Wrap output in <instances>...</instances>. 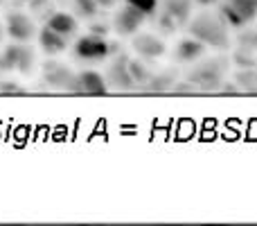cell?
Returning a JSON list of instances; mask_svg holds the SVG:
<instances>
[{"instance_id": "4fadbf2b", "label": "cell", "mask_w": 257, "mask_h": 226, "mask_svg": "<svg viewBox=\"0 0 257 226\" xmlns=\"http://www.w3.org/2000/svg\"><path fill=\"white\" fill-rule=\"evenodd\" d=\"M39 45L45 54H52L54 57V54H61L63 50H66L68 39H63L61 34H57L54 30H50V27L45 25L43 30L39 32Z\"/></svg>"}, {"instance_id": "d6986e66", "label": "cell", "mask_w": 257, "mask_h": 226, "mask_svg": "<svg viewBox=\"0 0 257 226\" xmlns=\"http://www.w3.org/2000/svg\"><path fill=\"white\" fill-rule=\"evenodd\" d=\"M194 3H199V5H203V7H208V5H217L219 0H194Z\"/></svg>"}, {"instance_id": "6da1fadb", "label": "cell", "mask_w": 257, "mask_h": 226, "mask_svg": "<svg viewBox=\"0 0 257 226\" xmlns=\"http://www.w3.org/2000/svg\"><path fill=\"white\" fill-rule=\"evenodd\" d=\"M187 32L190 36L203 41L208 48L223 50L230 45V36H228V23L221 18V14L214 12H201L187 23Z\"/></svg>"}, {"instance_id": "ffe728a7", "label": "cell", "mask_w": 257, "mask_h": 226, "mask_svg": "<svg viewBox=\"0 0 257 226\" xmlns=\"http://www.w3.org/2000/svg\"><path fill=\"white\" fill-rule=\"evenodd\" d=\"M18 3H34V0H18Z\"/></svg>"}, {"instance_id": "44dd1931", "label": "cell", "mask_w": 257, "mask_h": 226, "mask_svg": "<svg viewBox=\"0 0 257 226\" xmlns=\"http://www.w3.org/2000/svg\"><path fill=\"white\" fill-rule=\"evenodd\" d=\"M0 39H3V25H0Z\"/></svg>"}, {"instance_id": "e0dca14e", "label": "cell", "mask_w": 257, "mask_h": 226, "mask_svg": "<svg viewBox=\"0 0 257 226\" xmlns=\"http://www.w3.org/2000/svg\"><path fill=\"white\" fill-rule=\"evenodd\" d=\"M128 70H131V77H133V84H140V82H147L151 77V72L147 70L145 63L136 61V59H128Z\"/></svg>"}, {"instance_id": "9c48e42d", "label": "cell", "mask_w": 257, "mask_h": 226, "mask_svg": "<svg viewBox=\"0 0 257 226\" xmlns=\"http://www.w3.org/2000/svg\"><path fill=\"white\" fill-rule=\"evenodd\" d=\"M208 52V45L203 41L194 39V36H185L176 43L174 48V61L178 63H194L199 59H203V54Z\"/></svg>"}, {"instance_id": "277c9868", "label": "cell", "mask_w": 257, "mask_h": 226, "mask_svg": "<svg viewBox=\"0 0 257 226\" xmlns=\"http://www.w3.org/2000/svg\"><path fill=\"white\" fill-rule=\"evenodd\" d=\"M68 91L70 93H79V95H106L108 82L95 70H81L72 77Z\"/></svg>"}, {"instance_id": "7c38bea8", "label": "cell", "mask_w": 257, "mask_h": 226, "mask_svg": "<svg viewBox=\"0 0 257 226\" xmlns=\"http://www.w3.org/2000/svg\"><path fill=\"white\" fill-rule=\"evenodd\" d=\"M45 25H48L50 30H54L57 34H61L63 39H70V36L77 34V18L72 16V14H66V12L50 14V18H48Z\"/></svg>"}, {"instance_id": "9a60e30c", "label": "cell", "mask_w": 257, "mask_h": 226, "mask_svg": "<svg viewBox=\"0 0 257 226\" xmlns=\"http://www.w3.org/2000/svg\"><path fill=\"white\" fill-rule=\"evenodd\" d=\"M72 9H75V16L90 21V18L97 16L99 5L97 0H72Z\"/></svg>"}, {"instance_id": "8992f818", "label": "cell", "mask_w": 257, "mask_h": 226, "mask_svg": "<svg viewBox=\"0 0 257 226\" xmlns=\"http://www.w3.org/2000/svg\"><path fill=\"white\" fill-rule=\"evenodd\" d=\"M131 48L136 54H140L142 59H158L167 52V45L160 36L156 34H149V32H140V34H133V41H131Z\"/></svg>"}, {"instance_id": "2e32d148", "label": "cell", "mask_w": 257, "mask_h": 226, "mask_svg": "<svg viewBox=\"0 0 257 226\" xmlns=\"http://www.w3.org/2000/svg\"><path fill=\"white\" fill-rule=\"evenodd\" d=\"M126 5H131V7H136L138 12H142L147 18L154 16L156 12H158L160 7V0H124Z\"/></svg>"}, {"instance_id": "7a4b0ae2", "label": "cell", "mask_w": 257, "mask_h": 226, "mask_svg": "<svg viewBox=\"0 0 257 226\" xmlns=\"http://www.w3.org/2000/svg\"><path fill=\"white\" fill-rule=\"evenodd\" d=\"M72 52L79 61H104L113 52V45L104 39V34H84L75 41Z\"/></svg>"}, {"instance_id": "5b68a950", "label": "cell", "mask_w": 257, "mask_h": 226, "mask_svg": "<svg viewBox=\"0 0 257 226\" xmlns=\"http://www.w3.org/2000/svg\"><path fill=\"white\" fill-rule=\"evenodd\" d=\"M34 66V52L25 45H9L3 54H0V70H21L23 75L32 70Z\"/></svg>"}, {"instance_id": "3957f363", "label": "cell", "mask_w": 257, "mask_h": 226, "mask_svg": "<svg viewBox=\"0 0 257 226\" xmlns=\"http://www.w3.org/2000/svg\"><path fill=\"white\" fill-rule=\"evenodd\" d=\"M219 14L230 27H244L257 18V0H223Z\"/></svg>"}, {"instance_id": "30bf717a", "label": "cell", "mask_w": 257, "mask_h": 226, "mask_svg": "<svg viewBox=\"0 0 257 226\" xmlns=\"http://www.w3.org/2000/svg\"><path fill=\"white\" fill-rule=\"evenodd\" d=\"M192 7H194V0H163V14H167L178 27L190 23Z\"/></svg>"}, {"instance_id": "8fae6325", "label": "cell", "mask_w": 257, "mask_h": 226, "mask_svg": "<svg viewBox=\"0 0 257 226\" xmlns=\"http://www.w3.org/2000/svg\"><path fill=\"white\" fill-rule=\"evenodd\" d=\"M108 82L115 89H131L133 77H131V70H128V57H117L111 63V68H108Z\"/></svg>"}, {"instance_id": "ba28073f", "label": "cell", "mask_w": 257, "mask_h": 226, "mask_svg": "<svg viewBox=\"0 0 257 226\" xmlns=\"http://www.w3.org/2000/svg\"><path fill=\"white\" fill-rule=\"evenodd\" d=\"M145 21H147L145 14L124 3V7H122L120 12L115 14V18H113V30H115L120 36H133L142 27Z\"/></svg>"}, {"instance_id": "ac0fdd59", "label": "cell", "mask_w": 257, "mask_h": 226, "mask_svg": "<svg viewBox=\"0 0 257 226\" xmlns=\"http://www.w3.org/2000/svg\"><path fill=\"white\" fill-rule=\"evenodd\" d=\"M115 3H117V0H97L99 7H113Z\"/></svg>"}, {"instance_id": "5bb4252c", "label": "cell", "mask_w": 257, "mask_h": 226, "mask_svg": "<svg viewBox=\"0 0 257 226\" xmlns=\"http://www.w3.org/2000/svg\"><path fill=\"white\" fill-rule=\"evenodd\" d=\"M43 77L50 86H54V89H66L68 91V86H70V82H72L75 75H72L66 66H61V63H48L45 70H43Z\"/></svg>"}, {"instance_id": "52a82bcc", "label": "cell", "mask_w": 257, "mask_h": 226, "mask_svg": "<svg viewBox=\"0 0 257 226\" xmlns=\"http://www.w3.org/2000/svg\"><path fill=\"white\" fill-rule=\"evenodd\" d=\"M5 27H7V34L12 36L16 43H27V41L36 34L34 21H32L25 12H9Z\"/></svg>"}]
</instances>
